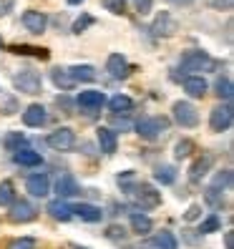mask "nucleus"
Masks as SVG:
<instances>
[{
  "label": "nucleus",
  "mask_w": 234,
  "mask_h": 249,
  "mask_svg": "<svg viewBox=\"0 0 234 249\" xmlns=\"http://www.w3.org/2000/svg\"><path fill=\"white\" fill-rule=\"evenodd\" d=\"M106 71H108V76L113 81H126L131 76V63L126 61L121 53H111L108 61H106Z\"/></svg>",
  "instance_id": "9d476101"
},
{
  "label": "nucleus",
  "mask_w": 234,
  "mask_h": 249,
  "mask_svg": "<svg viewBox=\"0 0 234 249\" xmlns=\"http://www.w3.org/2000/svg\"><path fill=\"white\" fill-rule=\"evenodd\" d=\"M219 229H222V219H219L216 214H209V216L199 224V231H201V234H212V231H219Z\"/></svg>",
  "instance_id": "72a5a7b5"
},
{
  "label": "nucleus",
  "mask_w": 234,
  "mask_h": 249,
  "mask_svg": "<svg viewBox=\"0 0 234 249\" xmlns=\"http://www.w3.org/2000/svg\"><path fill=\"white\" fill-rule=\"evenodd\" d=\"M48 214L55 219V222H71V216H73L71 204H68L66 199H53V201L48 204Z\"/></svg>",
  "instance_id": "412c9836"
},
{
  "label": "nucleus",
  "mask_w": 234,
  "mask_h": 249,
  "mask_svg": "<svg viewBox=\"0 0 234 249\" xmlns=\"http://www.w3.org/2000/svg\"><path fill=\"white\" fill-rule=\"evenodd\" d=\"M25 189H28V192H31L33 196H38V199L48 196V192H51V179H48V174H33V177H28Z\"/></svg>",
  "instance_id": "2eb2a0df"
},
{
  "label": "nucleus",
  "mask_w": 234,
  "mask_h": 249,
  "mask_svg": "<svg viewBox=\"0 0 234 249\" xmlns=\"http://www.w3.org/2000/svg\"><path fill=\"white\" fill-rule=\"evenodd\" d=\"M83 0H68V5H81Z\"/></svg>",
  "instance_id": "c03bdc74"
},
{
  "label": "nucleus",
  "mask_w": 234,
  "mask_h": 249,
  "mask_svg": "<svg viewBox=\"0 0 234 249\" xmlns=\"http://www.w3.org/2000/svg\"><path fill=\"white\" fill-rule=\"evenodd\" d=\"M13 86L20 91V93H28V96H38L43 91V81L36 71H20L13 76Z\"/></svg>",
  "instance_id": "7ed1b4c3"
},
{
  "label": "nucleus",
  "mask_w": 234,
  "mask_h": 249,
  "mask_svg": "<svg viewBox=\"0 0 234 249\" xmlns=\"http://www.w3.org/2000/svg\"><path fill=\"white\" fill-rule=\"evenodd\" d=\"M71 249H89V247H81V244H71Z\"/></svg>",
  "instance_id": "a18cd8bd"
},
{
  "label": "nucleus",
  "mask_w": 234,
  "mask_h": 249,
  "mask_svg": "<svg viewBox=\"0 0 234 249\" xmlns=\"http://www.w3.org/2000/svg\"><path fill=\"white\" fill-rule=\"evenodd\" d=\"M68 71V76H71V81L73 83H93L96 81V68L93 66H89V63H78V66H71V68H66Z\"/></svg>",
  "instance_id": "a211bd4d"
},
{
  "label": "nucleus",
  "mask_w": 234,
  "mask_h": 249,
  "mask_svg": "<svg viewBox=\"0 0 234 249\" xmlns=\"http://www.w3.org/2000/svg\"><path fill=\"white\" fill-rule=\"evenodd\" d=\"M214 89H216V96L222 98L224 104H229V101H232V96H234V83H232V78H229V76H222V78H216Z\"/></svg>",
  "instance_id": "cd10ccee"
},
{
  "label": "nucleus",
  "mask_w": 234,
  "mask_h": 249,
  "mask_svg": "<svg viewBox=\"0 0 234 249\" xmlns=\"http://www.w3.org/2000/svg\"><path fill=\"white\" fill-rule=\"evenodd\" d=\"M136 10L141 13V16H146V13L151 10V0H136Z\"/></svg>",
  "instance_id": "58836bf2"
},
{
  "label": "nucleus",
  "mask_w": 234,
  "mask_h": 249,
  "mask_svg": "<svg viewBox=\"0 0 234 249\" xmlns=\"http://www.w3.org/2000/svg\"><path fill=\"white\" fill-rule=\"evenodd\" d=\"M177 31H179V23L166 10L159 13V16L154 18V23H151V33L156 38H171V36H177Z\"/></svg>",
  "instance_id": "0eeeda50"
},
{
  "label": "nucleus",
  "mask_w": 234,
  "mask_h": 249,
  "mask_svg": "<svg viewBox=\"0 0 234 249\" xmlns=\"http://www.w3.org/2000/svg\"><path fill=\"white\" fill-rule=\"evenodd\" d=\"M199 212H201L199 204H194V207H189V212H186V222H192V219H197V216H199Z\"/></svg>",
  "instance_id": "a19ab883"
},
{
  "label": "nucleus",
  "mask_w": 234,
  "mask_h": 249,
  "mask_svg": "<svg viewBox=\"0 0 234 249\" xmlns=\"http://www.w3.org/2000/svg\"><path fill=\"white\" fill-rule=\"evenodd\" d=\"M229 186H232V171L229 169H222V171H216V177H214V181H212L209 189H214V192L222 194L224 189H229Z\"/></svg>",
  "instance_id": "7c9ffc66"
},
{
  "label": "nucleus",
  "mask_w": 234,
  "mask_h": 249,
  "mask_svg": "<svg viewBox=\"0 0 234 249\" xmlns=\"http://www.w3.org/2000/svg\"><path fill=\"white\" fill-rule=\"evenodd\" d=\"M10 53H16V55H31V58H40V61H48V58H51L48 48H36V46H10Z\"/></svg>",
  "instance_id": "a878e982"
},
{
  "label": "nucleus",
  "mask_w": 234,
  "mask_h": 249,
  "mask_svg": "<svg viewBox=\"0 0 234 249\" xmlns=\"http://www.w3.org/2000/svg\"><path fill=\"white\" fill-rule=\"evenodd\" d=\"M166 131H169V119H164V116H149V119L136 121V134L146 141H156Z\"/></svg>",
  "instance_id": "f03ea898"
},
{
  "label": "nucleus",
  "mask_w": 234,
  "mask_h": 249,
  "mask_svg": "<svg viewBox=\"0 0 234 249\" xmlns=\"http://www.w3.org/2000/svg\"><path fill=\"white\" fill-rule=\"evenodd\" d=\"M154 179L162 184V186H169V184L177 181V169L169 166V164H162V166L154 169Z\"/></svg>",
  "instance_id": "bb28decb"
},
{
  "label": "nucleus",
  "mask_w": 234,
  "mask_h": 249,
  "mask_svg": "<svg viewBox=\"0 0 234 249\" xmlns=\"http://www.w3.org/2000/svg\"><path fill=\"white\" fill-rule=\"evenodd\" d=\"M23 25H25L28 33L40 36V33H46V28H48V16L40 10H25L23 13Z\"/></svg>",
  "instance_id": "f8f14e48"
},
{
  "label": "nucleus",
  "mask_w": 234,
  "mask_h": 249,
  "mask_svg": "<svg viewBox=\"0 0 234 249\" xmlns=\"http://www.w3.org/2000/svg\"><path fill=\"white\" fill-rule=\"evenodd\" d=\"M55 192H58V199H68V196H76L81 189H78V181L73 179L71 174H63V177L55 181Z\"/></svg>",
  "instance_id": "aec40b11"
},
{
  "label": "nucleus",
  "mask_w": 234,
  "mask_h": 249,
  "mask_svg": "<svg viewBox=\"0 0 234 249\" xmlns=\"http://www.w3.org/2000/svg\"><path fill=\"white\" fill-rule=\"evenodd\" d=\"M71 212L76 214V216H81L83 222H91V224H96V222H101V219H104V212H101V207H96V204H89V201H81V204H76V207H71Z\"/></svg>",
  "instance_id": "dca6fc26"
},
{
  "label": "nucleus",
  "mask_w": 234,
  "mask_h": 249,
  "mask_svg": "<svg viewBox=\"0 0 234 249\" xmlns=\"http://www.w3.org/2000/svg\"><path fill=\"white\" fill-rule=\"evenodd\" d=\"M232 121H234V111L229 104H219L216 108H212L209 113V128L214 134H222V131H229L232 128Z\"/></svg>",
  "instance_id": "20e7f679"
},
{
  "label": "nucleus",
  "mask_w": 234,
  "mask_h": 249,
  "mask_svg": "<svg viewBox=\"0 0 234 249\" xmlns=\"http://www.w3.org/2000/svg\"><path fill=\"white\" fill-rule=\"evenodd\" d=\"M13 161H16L18 166H40L43 164V156L25 146V149H18L16 154H13Z\"/></svg>",
  "instance_id": "4be33fe9"
},
{
  "label": "nucleus",
  "mask_w": 234,
  "mask_h": 249,
  "mask_svg": "<svg viewBox=\"0 0 234 249\" xmlns=\"http://www.w3.org/2000/svg\"><path fill=\"white\" fill-rule=\"evenodd\" d=\"M169 3H174V5H192L194 0H169Z\"/></svg>",
  "instance_id": "37998d69"
},
{
  "label": "nucleus",
  "mask_w": 234,
  "mask_h": 249,
  "mask_svg": "<svg viewBox=\"0 0 234 249\" xmlns=\"http://www.w3.org/2000/svg\"><path fill=\"white\" fill-rule=\"evenodd\" d=\"M194 149H197V143H194L192 139H179L177 146H174V156H177L179 161H181V159H189V156L194 154Z\"/></svg>",
  "instance_id": "c756f323"
},
{
  "label": "nucleus",
  "mask_w": 234,
  "mask_h": 249,
  "mask_svg": "<svg viewBox=\"0 0 234 249\" xmlns=\"http://www.w3.org/2000/svg\"><path fill=\"white\" fill-rule=\"evenodd\" d=\"M0 48H3V40H0Z\"/></svg>",
  "instance_id": "49530a36"
},
{
  "label": "nucleus",
  "mask_w": 234,
  "mask_h": 249,
  "mask_svg": "<svg viewBox=\"0 0 234 249\" xmlns=\"http://www.w3.org/2000/svg\"><path fill=\"white\" fill-rule=\"evenodd\" d=\"M212 164H214V156L212 154H204L201 159H197L194 161V166H192V171H189V179L192 181H199L204 174H207L209 169H212Z\"/></svg>",
  "instance_id": "393cba45"
},
{
  "label": "nucleus",
  "mask_w": 234,
  "mask_h": 249,
  "mask_svg": "<svg viewBox=\"0 0 234 249\" xmlns=\"http://www.w3.org/2000/svg\"><path fill=\"white\" fill-rule=\"evenodd\" d=\"M224 247H227V249H234V234H232V231L224 234Z\"/></svg>",
  "instance_id": "79ce46f5"
},
{
  "label": "nucleus",
  "mask_w": 234,
  "mask_h": 249,
  "mask_svg": "<svg viewBox=\"0 0 234 249\" xmlns=\"http://www.w3.org/2000/svg\"><path fill=\"white\" fill-rule=\"evenodd\" d=\"M104 3L111 13H116V16H121V13L126 10V0H104Z\"/></svg>",
  "instance_id": "e433bc0d"
},
{
  "label": "nucleus",
  "mask_w": 234,
  "mask_h": 249,
  "mask_svg": "<svg viewBox=\"0 0 234 249\" xmlns=\"http://www.w3.org/2000/svg\"><path fill=\"white\" fill-rule=\"evenodd\" d=\"M131 194H134V199L139 201V207H144V209H156L159 204H162V194H159L151 184L141 181V184L134 186V192H131Z\"/></svg>",
  "instance_id": "6e6552de"
},
{
  "label": "nucleus",
  "mask_w": 234,
  "mask_h": 249,
  "mask_svg": "<svg viewBox=\"0 0 234 249\" xmlns=\"http://www.w3.org/2000/svg\"><path fill=\"white\" fill-rule=\"evenodd\" d=\"M0 111H3V113H16L18 108H16V98H5V108H0Z\"/></svg>",
  "instance_id": "ea45409f"
},
{
  "label": "nucleus",
  "mask_w": 234,
  "mask_h": 249,
  "mask_svg": "<svg viewBox=\"0 0 234 249\" xmlns=\"http://www.w3.org/2000/svg\"><path fill=\"white\" fill-rule=\"evenodd\" d=\"M96 139H98V149L104 154H116V149H119V136H116V131L108 128V126H101L96 131Z\"/></svg>",
  "instance_id": "4468645a"
},
{
  "label": "nucleus",
  "mask_w": 234,
  "mask_h": 249,
  "mask_svg": "<svg viewBox=\"0 0 234 249\" xmlns=\"http://www.w3.org/2000/svg\"><path fill=\"white\" fill-rule=\"evenodd\" d=\"M93 23H96V18H93V16H89V13H83V16H81L76 23H73V33L81 36V33L86 31V28H91Z\"/></svg>",
  "instance_id": "f704fd0d"
},
{
  "label": "nucleus",
  "mask_w": 234,
  "mask_h": 249,
  "mask_svg": "<svg viewBox=\"0 0 234 249\" xmlns=\"http://www.w3.org/2000/svg\"><path fill=\"white\" fill-rule=\"evenodd\" d=\"M3 146H5V149H8L10 154H16L18 149H25V136L20 134V131H13V134H8V136H5Z\"/></svg>",
  "instance_id": "2f4dec72"
},
{
  "label": "nucleus",
  "mask_w": 234,
  "mask_h": 249,
  "mask_svg": "<svg viewBox=\"0 0 234 249\" xmlns=\"http://www.w3.org/2000/svg\"><path fill=\"white\" fill-rule=\"evenodd\" d=\"M139 249H179V242H177V237H174L169 229H164V231H159L156 237L144 239Z\"/></svg>",
  "instance_id": "ddd939ff"
},
{
  "label": "nucleus",
  "mask_w": 234,
  "mask_h": 249,
  "mask_svg": "<svg viewBox=\"0 0 234 249\" xmlns=\"http://www.w3.org/2000/svg\"><path fill=\"white\" fill-rule=\"evenodd\" d=\"M51 78H53V83H55L61 91H71L73 86H76V83L71 81V76H68L66 68H53V71H51Z\"/></svg>",
  "instance_id": "c85d7f7f"
},
{
  "label": "nucleus",
  "mask_w": 234,
  "mask_h": 249,
  "mask_svg": "<svg viewBox=\"0 0 234 249\" xmlns=\"http://www.w3.org/2000/svg\"><path fill=\"white\" fill-rule=\"evenodd\" d=\"M8 249H36V239L33 237H18L8 244Z\"/></svg>",
  "instance_id": "c9c22d12"
},
{
  "label": "nucleus",
  "mask_w": 234,
  "mask_h": 249,
  "mask_svg": "<svg viewBox=\"0 0 234 249\" xmlns=\"http://www.w3.org/2000/svg\"><path fill=\"white\" fill-rule=\"evenodd\" d=\"M48 146L55 151H71L76 146V131L68 128V126H61L48 134Z\"/></svg>",
  "instance_id": "423d86ee"
},
{
  "label": "nucleus",
  "mask_w": 234,
  "mask_h": 249,
  "mask_svg": "<svg viewBox=\"0 0 234 249\" xmlns=\"http://www.w3.org/2000/svg\"><path fill=\"white\" fill-rule=\"evenodd\" d=\"M104 104H106L104 91H81L78 98H76V106H78L81 111H86V113L101 111V106H104Z\"/></svg>",
  "instance_id": "9b49d317"
},
{
  "label": "nucleus",
  "mask_w": 234,
  "mask_h": 249,
  "mask_svg": "<svg viewBox=\"0 0 234 249\" xmlns=\"http://www.w3.org/2000/svg\"><path fill=\"white\" fill-rule=\"evenodd\" d=\"M16 201V186L13 181H0V207H10Z\"/></svg>",
  "instance_id": "473e14b6"
},
{
  "label": "nucleus",
  "mask_w": 234,
  "mask_h": 249,
  "mask_svg": "<svg viewBox=\"0 0 234 249\" xmlns=\"http://www.w3.org/2000/svg\"><path fill=\"white\" fill-rule=\"evenodd\" d=\"M181 68L184 71H216L219 66H222V63H219L216 61V58H212L207 51H186L184 55H181Z\"/></svg>",
  "instance_id": "f257e3e1"
},
{
  "label": "nucleus",
  "mask_w": 234,
  "mask_h": 249,
  "mask_svg": "<svg viewBox=\"0 0 234 249\" xmlns=\"http://www.w3.org/2000/svg\"><path fill=\"white\" fill-rule=\"evenodd\" d=\"M108 108H111L113 116H126V113L134 111V101H131L128 96H124V93H116V96L108 101Z\"/></svg>",
  "instance_id": "5701e85b"
},
{
  "label": "nucleus",
  "mask_w": 234,
  "mask_h": 249,
  "mask_svg": "<svg viewBox=\"0 0 234 249\" xmlns=\"http://www.w3.org/2000/svg\"><path fill=\"white\" fill-rule=\"evenodd\" d=\"M106 237L113 239V242H124V239H126V231H124V227H108Z\"/></svg>",
  "instance_id": "4c0bfd02"
},
{
  "label": "nucleus",
  "mask_w": 234,
  "mask_h": 249,
  "mask_svg": "<svg viewBox=\"0 0 234 249\" xmlns=\"http://www.w3.org/2000/svg\"><path fill=\"white\" fill-rule=\"evenodd\" d=\"M184 91L186 96H192V98H204L209 91V83L204 81L201 76H186L184 78Z\"/></svg>",
  "instance_id": "6ab92c4d"
},
{
  "label": "nucleus",
  "mask_w": 234,
  "mask_h": 249,
  "mask_svg": "<svg viewBox=\"0 0 234 249\" xmlns=\"http://www.w3.org/2000/svg\"><path fill=\"white\" fill-rule=\"evenodd\" d=\"M38 216L36 207L33 204H28V201H13L10 204V212H8V219L13 224H28V222H33V219Z\"/></svg>",
  "instance_id": "1a4fd4ad"
},
{
  "label": "nucleus",
  "mask_w": 234,
  "mask_h": 249,
  "mask_svg": "<svg viewBox=\"0 0 234 249\" xmlns=\"http://www.w3.org/2000/svg\"><path fill=\"white\" fill-rule=\"evenodd\" d=\"M131 229H134L139 237H146V234L154 229V222L144 212H131Z\"/></svg>",
  "instance_id": "b1692460"
},
{
  "label": "nucleus",
  "mask_w": 234,
  "mask_h": 249,
  "mask_svg": "<svg viewBox=\"0 0 234 249\" xmlns=\"http://www.w3.org/2000/svg\"><path fill=\"white\" fill-rule=\"evenodd\" d=\"M46 121H48V113H46V108H43L40 104H31L23 111V124L31 126V128H40Z\"/></svg>",
  "instance_id": "f3484780"
},
{
  "label": "nucleus",
  "mask_w": 234,
  "mask_h": 249,
  "mask_svg": "<svg viewBox=\"0 0 234 249\" xmlns=\"http://www.w3.org/2000/svg\"><path fill=\"white\" fill-rule=\"evenodd\" d=\"M171 113H174V121L184 128H194L199 124V111L189 104V101H177L171 106Z\"/></svg>",
  "instance_id": "39448f33"
}]
</instances>
